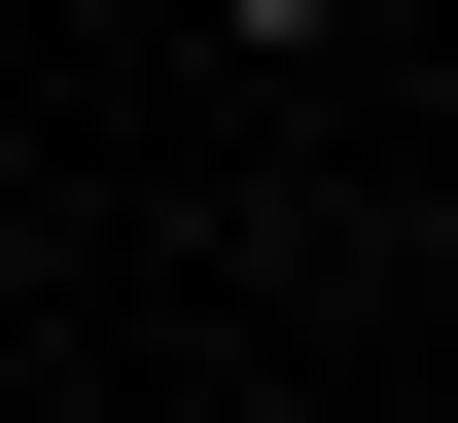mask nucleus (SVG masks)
Wrapping results in <instances>:
<instances>
[{
  "label": "nucleus",
  "instance_id": "1",
  "mask_svg": "<svg viewBox=\"0 0 458 423\" xmlns=\"http://www.w3.org/2000/svg\"><path fill=\"white\" fill-rule=\"evenodd\" d=\"M247 36H352V0H247Z\"/></svg>",
  "mask_w": 458,
  "mask_h": 423
}]
</instances>
